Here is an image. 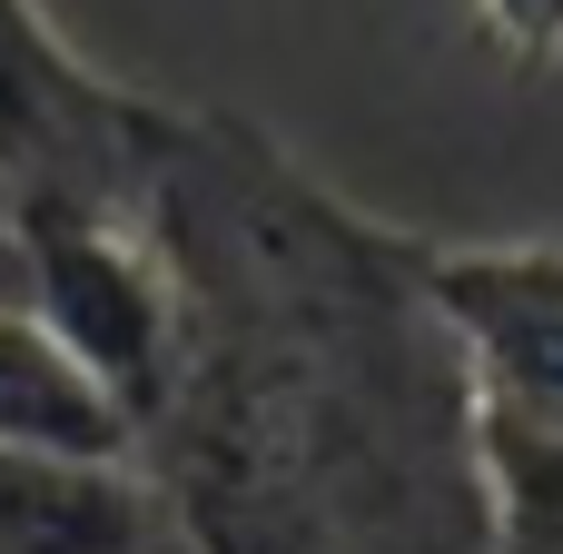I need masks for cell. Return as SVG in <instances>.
<instances>
[{"mask_svg": "<svg viewBox=\"0 0 563 554\" xmlns=\"http://www.w3.org/2000/svg\"><path fill=\"white\" fill-rule=\"evenodd\" d=\"M129 218L168 268L139 476L188 554H485L475 377L416 228L327 188L247 109L158 99Z\"/></svg>", "mask_w": 563, "mask_h": 554, "instance_id": "6da1fadb", "label": "cell"}, {"mask_svg": "<svg viewBox=\"0 0 563 554\" xmlns=\"http://www.w3.org/2000/svg\"><path fill=\"white\" fill-rule=\"evenodd\" d=\"M10 228H20V297L139 426L168 377V268L148 228L109 198H10Z\"/></svg>", "mask_w": 563, "mask_h": 554, "instance_id": "7a4b0ae2", "label": "cell"}, {"mask_svg": "<svg viewBox=\"0 0 563 554\" xmlns=\"http://www.w3.org/2000/svg\"><path fill=\"white\" fill-rule=\"evenodd\" d=\"M148 89L89 69V50L40 10L0 0V198H109L129 208Z\"/></svg>", "mask_w": 563, "mask_h": 554, "instance_id": "3957f363", "label": "cell"}, {"mask_svg": "<svg viewBox=\"0 0 563 554\" xmlns=\"http://www.w3.org/2000/svg\"><path fill=\"white\" fill-rule=\"evenodd\" d=\"M416 278L475 377L485 426H563V238H416Z\"/></svg>", "mask_w": 563, "mask_h": 554, "instance_id": "277c9868", "label": "cell"}, {"mask_svg": "<svg viewBox=\"0 0 563 554\" xmlns=\"http://www.w3.org/2000/svg\"><path fill=\"white\" fill-rule=\"evenodd\" d=\"M0 446L139 466V426H129L119 397L49 337V317H40L30 297H0Z\"/></svg>", "mask_w": 563, "mask_h": 554, "instance_id": "5b68a950", "label": "cell"}, {"mask_svg": "<svg viewBox=\"0 0 563 554\" xmlns=\"http://www.w3.org/2000/svg\"><path fill=\"white\" fill-rule=\"evenodd\" d=\"M485 554H563V426H485Z\"/></svg>", "mask_w": 563, "mask_h": 554, "instance_id": "8992f818", "label": "cell"}, {"mask_svg": "<svg viewBox=\"0 0 563 554\" xmlns=\"http://www.w3.org/2000/svg\"><path fill=\"white\" fill-rule=\"evenodd\" d=\"M475 10H485V30H495V50L515 69H554L563 59V0H475Z\"/></svg>", "mask_w": 563, "mask_h": 554, "instance_id": "52a82bcc", "label": "cell"}, {"mask_svg": "<svg viewBox=\"0 0 563 554\" xmlns=\"http://www.w3.org/2000/svg\"><path fill=\"white\" fill-rule=\"evenodd\" d=\"M0 297H20V228H10V198H0Z\"/></svg>", "mask_w": 563, "mask_h": 554, "instance_id": "ba28073f", "label": "cell"}, {"mask_svg": "<svg viewBox=\"0 0 563 554\" xmlns=\"http://www.w3.org/2000/svg\"><path fill=\"white\" fill-rule=\"evenodd\" d=\"M139 554H188V545H178V535H168V515H158V535H148Z\"/></svg>", "mask_w": 563, "mask_h": 554, "instance_id": "9c48e42d", "label": "cell"}]
</instances>
